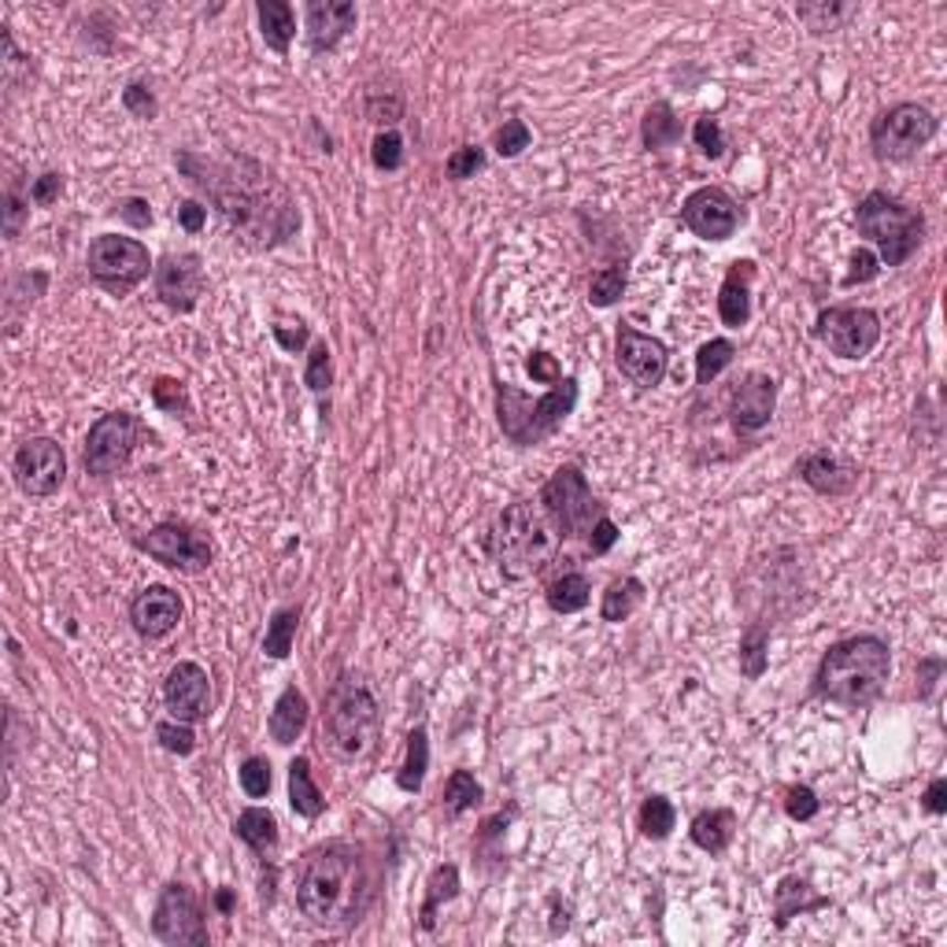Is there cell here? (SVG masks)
<instances>
[{"label": "cell", "instance_id": "1", "mask_svg": "<svg viewBox=\"0 0 947 947\" xmlns=\"http://www.w3.org/2000/svg\"><path fill=\"white\" fill-rule=\"evenodd\" d=\"M179 166L190 174L196 190L207 193V201L218 207V215L234 226L248 248H275L289 241L300 230V212L293 196L263 163L237 155V160H204V155L182 152Z\"/></svg>", "mask_w": 947, "mask_h": 947}, {"label": "cell", "instance_id": "2", "mask_svg": "<svg viewBox=\"0 0 947 947\" xmlns=\"http://www.w3.org/2000/svg\"><path fill=\"white\" fill-rule=\"evenodd\" d=\"M367 900L370 881L359 848L345 844V840H330V844L308 851L297 878V907L315 929H352L367 911Z\"/></svg>", "mask_w": 947, "mask_h": 947}, {"label": "cell", "instance_id": "3", "mask_svg": "<svg viewBox=\"0 0 947 947\" xmlns=\"http://www.w3.org/2000/svg\"><path fill=\"white\" fill-rule=\"evenodd\" d=\"M889 678H892L889 644L873 637V633H859V637L837 641L821 655L815 674V692L829 703L862 711V707L881 700Z\"/></svg>", "mask_w": 947, "mask_h": 947}, {"label": "cell", "instance_id": "4", "mask_svg": "<svg viewBox=\"0 0 947 947\" xmlns=\"http://www.w3.org/2000/svg\"><path fill=\"white\" fill-rule=\"evenodd\" d=\"M381 736V707L370 685L352 674H341L326 692L322 711V747L345 766L367 763Z\"/></svg>", "mask_w": 947, "mask_h": 947}, {"label": "cell", "instance_id": "5", "mask_svg": "<svg viewBox=\"0 0 947 947\" xmlns=\"http://www.w3.org/2000/svg\"><path fill=\"white\" fill-rule=\"evenodd\" d=\"M559 540H563V534H559L548 512L540 507V499L537 504L534 499H518V504H512L496 518L493 559L507 581H526L537 578L556 559Z\"/></svg>", "mask_w": 947, "mask_h": 947}, {"label": "cell", "instance_id": "6", "mask_svg": "<svg viewBox=\"0 0 947 947\" xmlns=\"http://www.w3.org/2000/svg\"><path fill=\"white\" fill-rule=\"evenodd\" d=\"M578 408V381L563 378L556 381V389L545 397L529 400L526 392H518L515 385H496V419L499 430L518 449H534V444L548 441L559 426L567 422V415Z\"/></svg>", "mask_w": 947, "mask_h": 947}, {"label": "cell", "instance_id": "7", "mask_svg": "<svg viewBox=\"0 0 947 947\" xmlns=\"http://www.w3.org/2000/svg\"><path fill=\"white\" fill-rule=\"evenodd\" d=\"M859 234L878 245L884 267H903L925 241V218L892 193L873 190L859 201Z\"/></svg>", "mask_w": 947, "mask_h": 947}, {"label": "cell", "instance_id": "8", "mask_svg": "<svg viewBox=\"0 0 947 947\" xmlns=\"http://www.w3.org/2000/svg\"><path fill=\"white\" fill-rule=\"evenodd\" d=\"M933 138H936V116L925 108V104H914V100L881 111L870 127L873 155L884 163L914 160V155H918Z\"/></svg>", "mask_w": 947, "mask_h": 947}, {"label": "cell", "instance_id": "9", "mask_svg": "<svg viewBox=\"0 0 947 947\" xmlns=\"http://www.w3.org/2000/svg\"><path fill=\"white\" fill-rule=\"evenodd\" d=\"M540 507H545L548 518L556 523V529L563 537L589 534V529L596 526V518H603L600 499L592 496L585 474H581L578 466H559V471L548 477V485L540 488Z\"/></svg>", "mask_w": 947, "mask_h": 947}, {"label": "cell", "instance_id": "10", "mask_svg": "<svg viewBox=\"0 0 947 947\" xmlns=\"http://www.w3.org/2000/svg\"><path fill=\"white\" fill-rule=\"evenodd\" d=\"M149 248L133 237H119V234H100L97 241L89 245V275L93 282L104 286L108 293H130L133 286L149 278Z\"/></svg>", "mask_w": 947, "mask_h": 947}, {"label": "cell", "instance_id": "11", "mask_svg": "<svg viewBox=\"0 0 947 947\" xmlns=\"http://www.w3.org/2000/svg\"><path fill=\"white\" fill-rule=\"evenodd\" d=\"M141 433H144V426L138 415H130V411L100 415V419L89 426V437H86V471L93 477L119 474L122 466L130 463Z\"/></svg>", "mask_w": 947, "mask_h": 947}, {"label": "cell", "instance_id": "12", "mask_svg": "<svg viewBox=\"0 0 947 947\" xmlns=\"http://www.w3.org/2000/svg\"><path fill=\"white\" fill-rule=\"evenodd\" d=\"M815 337L840 359H867L881 341V315L870 308H826L815 319Z\"/></svg>", "mask_w": 947, "mask_h": 947}, {"label": "cell", "instance_id": "13", "mask_svg": "<svg viewBox=\"0 0 947 947\" xmlns=\"http://www.w3.org/2000/svg\"><path fill=\"white\" fill-rule=\"evenodd\" d=\"M138 548L149 551L155 563L182 570V574H204L215 556L212 537L190 523H160L155 529H149V537L138 540Z\"/></svg>", "mask_w": 947, "mask_h": 947}, {"label": "cell", "instance_id": "14", "mask_svg": "<svg viewBox=\"0 0 947 947\" xmlns=\"http://www.w3.org/2000/svg\"><path fill=\"white\" fill-rule=\"evenodd\" d=\"M152 933L160 936L163 944H174V947L207 944L204 911H201V903H196L193 889H185V884H166L152 914Z\"/></svg>", "mask_w": 947, "mask_h": 947}, {"label": "cell", "instance_id": "15", "mask_svg": "<svg viewBox=\"0 0 947 947\" xmlns=\"http://www.w3.org/2000/svg\"><path fill=\"white\" fill-rule=\"evenodd\" d=\"M12 471H15L19 488H23L26 496L45 499L64 485L67 455H64V449H60V441H52V437H30V441L19 444Z\"/></svg>", "mask_w": 947, "mask_h": 947}, {"label": "cell", "instance_id": "16", "mask_svg": "<svg viewBox=\"0 0 947 947\" xmlns=\"http://www.w3.org/2000/svg\"><path fill=\"white\" fill-rule=\"evenodd\" d=\"M615 363L633 385H641V389H655V385L666 378L670 352H666L659 337H648V333L633 330L629 322H622L618 341H615Z\"/></svg>", "mask_w": 947, "mask_h": 947}, {"label": "cell", "instance_id": "17", "mask_svg": "<svg viewBox=\"0 0 947 947\" xmlns=\"http://www.w3.org/2000/svg\"><path fill=\"white\" fill-rule=\"evenodd\" d=\"M681 218L696 237H703V241H730L736 234V226H741V207H736V201L725 190L703 185V190H696L689 201L681 204Z\"/></svg>", "mask_w": 947, "mask_h": 947}, {"label": "cell", "instance_id": "18", "mask_svg": "<svg viewBox=\"0 0 947 947\" xmlns=\"http://www.w3.org/2000/svg\"><path fill=\"white\" fill-rule=\"evenodd\" d=\"M163 703L171 718L179 722H204L212 714V678L201 663H179L171 666L163 681Z\"/></svg>", "mask_w": 947, "mask_h": 947}, {"label": "cell", "instance_id": "19", "mask_svg": "<svg viewBox=\"0 0 947 947\" xmlns=\"http://www.w3.org/2000/svg\"><path fill=\"white\" fill-rule=\"evenodd\" d=\"M204 293V267L201 256L193 252H179V256H163L160 267H155V297L163 300L166 308L174 311H193L196 300Z\"/></svg>", "mask_w": 947, "mask_h": 947}, {"label": "cell", "instance_id": "20", "mask_svg": "<svg viewBox=\"0 0 947 947\" xmlns=\"http://www.w3.org/2000/svg\"><path fill=\"white\" fill-rule=\"evenodd\" d=\"M777 408V381L770 374H747L736 381L733 400H730V419L736 433H758L766 430Z\"/></svg>", "mask_w": 947, "mask_h": 947}, {"label": "cell", "instance_id": "21", "mask_svg": "<svg viewBox=\"0 0 947 947\" xmlns=\"http://www.w3.org/2000/svg\"><path fill=\"white\" fill-rule=\"evenodd\" d=\"M130 622H133V629H138L144 641H160V637H166V633H174V629H179V622H182L179 592L166 589V585L141 589L138 596H133V603H130Z\"/></svg>", "mask_w": 947, "mask_h": 947}, {"label": "cell", "instance_id": "22", "mask_svg": "<svg viewBox=\"0 0 947 947\" xmlns=\"http://www.w3.org/2000/svg\"><path fill=\"white\" fill-rule=\"evenodd\" d=\"M356 4L352 0H311L308 4V45L311 52H330L337 41L356 30Z\"/></svg>", "mask_w": 947, "mask_h": 947}, {"label": "cell", "instance_id": "23", "mask_svg": "<svg viewBox=\"0 0 947 947\" xmlns=\"http://www.w3.org/2000/svg\"><path fill=\"white\" fill-rule=\"evenodd\" d=\"M796 474L821 496H844L859 485L855 466L844 463L840 455H832L829 449H818V452L804 455V460L796 463Z\"/></svg>", "mask_w": 947, "mask_h": 947}, {"label": "cell", "instance_id": "24", "mask_svg": "<svg viewBox=\"0 0 947 947\" xmlns=\"http://www.w3.org/2000/svg\"><path fill=\"white\" fill-rule=\"evenodd\" d=\"M752 278H755L752 259H736L730 275H725L722 293H718V315H722L725 326L741 330L752 319Z\"/></svg>", "mask_w": 947, "mask_h": 947}, {"label": "cell", "instance_id": "25", "mask_svg": "<svg viewBox=\"0 0 947 947\" xmlns=\"http://www.w3.org/2000/svg\"><path fill=\"white\" fill-rule=\"evenodd\" d=\"M267 730L270 736H275V744H297V736L308 730V696L297 689V685H289V689L278 696L275 711H270L267 718Z\"/></svg>", "mask_w": 947, "mask_h": 947}, {"label": "cell", "instance_id": "26", "mask_svg": "<svg viewBox=\"0 0 947 947\" xmlns=\"http://www.w3.org/2000/svg\"><path fill=\"white\" fill-rule=\"evenodd\" d=\"M256 15H259V34H263L267 49H275L278 56H286L289 45H293V34H297L293 8H289L286 0H259Z\"/></svg>", "mask_w": 947, "mask_h": 947}, {"label": "cell", "instance_id": "27", "mask_svg": "<svg viewBox=\"0 0 947 947\" xmlns=\"http://www.w3.org/2000/svg\"><path fill=\"white\" fill-rule=\"evenodd\" d=\"M692 844L703 848L707 855H722L725 848L733 844V832H736V815L725 807H714V810H703L696 815L692 821Z\"/></svg>", "mask_w": 947, "mask_h": 947}, {"label": "cell", "instance_id": "28", "mask_svg": "<svg viewBox=\"0 0 947 947\" xmlns=\"http://www.w3.org/2000/svg\"><path fill=\"white\" fill-rule=\"evenodd\" d=\"M234 832H237V840H245V844L256 851V855H267V851H275L278 844V821L267 807L241 810L234 821Z\"/></svg>", "mask_w": 947, "mask_h": 947}, {"label": "cell", "instance_id": "29", "mask_svg": "<svg viewBox=\"0 0 947 947\" xmlns=\"http://www.w3.org/2000/svg\"><path fill=\"white\" fill-rule=\"evenodd\" d=\"M289 807L300 818H319L326 810V799H322L315 777H311L308 758H293V766H289Z\"/></svg>", "mask_w": 947, "mask_h": 947}, {"label": "cell", "instance_id": "30", "mask_svg": "<svg viewBox=\"0 0 947 947\" xmlns=\"http://www.w3.org/2000/svg\"><path fill=\"white\" fill-rule=\"evenodd\" d=\"M548 607L556 611V615H578V611H585L589 607V600H592V585H589V578L585 574H563V578H556L548 585Z\"/></svg>", "mask_w": 947, "mask_h": 947}, {"label": "cell", "instance_id": "31", "mask_svg": "<svg viewBox=\"0 0 947 947\" xmlns=\"http://www.w3.org/2000/svg\"><path fill=\"white\" fill-rule=\"evenodd\" d=\"M821 907H829V900L826 896H815V892H810V884L807 881H799V878H785L782 881V889H777V925H785L796 918V914H807V911H821Z\"/></svg>", "mask_w": 947, "mask_h": 947}, {"label": "cell", "instance_id": "32", "mask_svg": "<svg viewBox=\"0 0 947 947\" xmlns=\"http://www.w3.org/2000/svg\"><path fill=\"white\" fill-rule=\"evenodd\" d=\"M426 770H430V733H426V725H419V730L408 733V755H403L397 785L403 793H419L426 782Z\"/></svg>", "mask_w": 947, "mask_h": 947}, {"label": "cell", "instance_id": "33", "mask_svg": "<svg viewBox=\"0 0 947 947\" xmlns=\"http://www.w3.org/2000/svg\"><path fill=\"white\" fill-rule=\"evenodd\" d=\"M641 138L652 152H663V149H670V144L681 141V119L674 116L670 104H652L648 116H644Z\"/></svg>", "mask_w": 947, "mask_h": 947}, {"label": "cell", "instance_id": "34", "mask_svg": "<svg viewBox=\"0 0 947 947\" xmlns=\"http://www.w3.org/2000/svg\"><path fill=\"white\" fill-rule=\"evenodd\" d=\"M641 600H644V581L641 578H618V581H611L607 592H603L600 615H603V622H626L633 611L641 607Z\"/></svg>", "mask_w": 947, "mask_h": 947}, {"label": "cell", "instance_id": "35", "mask_svg": "<svg viewBox=\"0 0 947 947\" xmlns=\"http://www.w3.org/2000/svg\"><path fill=\"white\" fill-rule=\"evenodd\" d=\"M460 896V870L455 867H437L430 884H426V903H422V929L430 933L437 925V911H441V903H449Z\"/></svg>", "mask_w": 947, "mask_h": 947}, {"label": "cell", "instance_id": "36", "mask_svg": "<svg viewBox=\"0 0 947 947\" xmlns=\"http://www.w3.org/2000/svg\"><path fill=\"white\" fill-rule=\"evenodd\" d=\"M766 648H770V626L752 622L741 637V670H744L747 681H758L766 674V663H770Z\"/></svg>", "mask_w": 947, "mask_h": 947}, {"label": "cell", "instance_id": "37", "mask_svg": "<svg viewBox=\"0 0 947 947\" xmlns=\"http://www.w3.org/2000/svg\"><path fill=\"white\" fill-rule=\"evenodd\" d=\"M637 826L648 840H666L678 826V810L666 796H648L641 804V815H637Z\"/></svg>", "mask_w": 947, "mask_h": 947}, {"label": "cell", "instance_id": "38", "mask_svg": "<svg viewBox=\"0 0 947 947\" xmlns=\"http://www.w3.org/2000/svg\"><path fill=\"white\" fill-rule=\"evenodd\" d=\"M297 626H300V607L275 611V618H270V626H267V637H263V655H270V659H286V655L293 652Z\"/></svg>", "mask_w": 947, "mask_h": 947}, {"label": "cell", "instance_id": "39", "mask_svg": "<svg viewBox=\"0 0 947 947\" xmlns=\"http://www.w3.org/2000/svg\"><path fill=\"white\" fill-rule=\"evenodd\" d=\"M626 263H611L592 275L589 282V304L592 308H615L622 293H626Z\"/></svg>", "mask_w": 947, "mask_h": 947}, {"label": "cell", "instance_id": "40", "mask_svg": "<svg viewBox=\"0 0 947 947\" xmlns=\"http://www.w3.org/2000/svg\"><path fill=\"white\" fill-rule=\"evenodd\" d=\"M733 356H736V345L730 337H714V341H707V345L696 352V381L700 385H711L718 374H722L725 367H730L733 363Z\"/></svg>", "mask_w": 947, "mask_h": 947}, {"label": "cell", "instance_id": "41", "mask_svg": "<svg viewBox=\"0 0 947 947\" xmlns=\"http://www.w3.org/2000/svg\"><path fill=\"white\" fill-rule=\"evenodd\" d=\"M485 799V788L474 782L471 770H455V774L444 782V807L452 815H463V810H474Z\"/></svg>", "mask_w": 947, "mask_h": 947}, {"label": "cell", "instance_id": "42", "mask_svg": "<svg viewBox=\"0 0 947 947\" xmlns=\"http://www.w3.org/2000/svg\"><path fill=\"white\" fill-rule=\"evenodd\" d=\"M796 15L804 19L807 30H815V34H829V30L844 26L848 19L855 15V8L851 4H799Z\"/></svg>", "mask_w": 947, "mask_h": 947}, {"label": "cell", "instance_id": "43", "mask_svg": "<svg viewBox=\"0 0 947 947\" xmlns=\"http://www.w3.org/2000/svg\"><path fill=\"white\" fill-rule=\"evenodd\" d=\"M237 777H241V788H245L248 799H263L270 793V785H275V774H270V763L263 755L245 758L241 770H237Z\"/></svg>", "mask_w": 947, "mask_h": 947}, {"label": "cell", "instance_id": "44", "mask_svg": "<svg viewBox=\"0 0 947 947\" xmlns=\"http://www.w3.org/2000/svg\"><path fill=\"white\" fill-rule=\"evenodd\" d=\"M155 736H160V744H163L171 755H193V752H196V733H193V725H190V722H179V718H171V722L155 725Z\"/></svg>", "mask_w": 947, "mask_h": 947}, {"label": "cell", "instance_id": "45", "mask_svg": "<svg viewBox=\"0 0 947 947\" xmlns=\"http://www.w3.org/2000/svg\"><path fill=\"white\" fill-rule=\"evenodd\" d=\"M304 381L311 392H319V397H326L330 392V381H333V363H330V348L326 341H319L315 348H311L308 356V370H304Z\"/></svg>", "mask_w": 947, "mask_h": 947}, {"label": "cell", "instance_id": "46", "mask_svg": "<svg viewBox=\"0 0 947 947\" xmlns=\"http://www.w3.org/2000/svg\"><path fill=\"white\" fill-rule=\"evenodd\" d=\"M26 215H30V193L23 196L15 182H8V190H4V234H8V241H15V237L23 234Z\"/></svg>", "mask_w": 947, "mask_h": 947}, {"label": "cell", "instance_id": "47", "mask_svg": "<svg viewBox=\"0 0 947 947\" xmlns=\"http://www.w3.org/2000/svg\"><path fill=\"white\" fill-rule=\"evenodd\" d=\"M485 166V152L477 149V144H463V149H455L449 155V163H444V174H449L452 182H466L474 179L477 171Z\"/></svg>", "mask_w": 947, "mask_h": 947}, {"label": "cell", "instance_id": "48", "mask_svg": "<svg viewBox=\"0 0 947 947\" xmlns=\"http://www.w3.org/2000/svg\"><path fill=\"white\" fill-rule=\"evenodd\" d=\"M370 160L378 171H400L403 163V141L397 130H385L374 138V149H370Z\"/></svg>", "mask_w": 947, "mask_h": 947}, {"label": "cell", "instance_id": "49", "mask_svg": "<svg viewBox=\"0 0 947 947\" xmlns=\"http://www.w3.org/2000/svg\"><path fill=\"white\" fill-rule=\"evenodd\" d=\"M493 144H496V152L504 155V160H515L518 152L529 149V127L523 119H507L504 127L496 130Z\"/></svg>", "mask_w": 947, "mask_h": 947}, {"label": "cell", "instance_id": "50", "mask_svg": "<svg viewBox=\"0 0 947 947\" xmlns=\"http://www.w3.org/2000/svg\"><path fill=\"white\" fill-rule=\"evenodd\" d=\"M692 138H696V149H700L707 160H718V155L725 152V133H722V127H718V119H711V116L696 119Z\"/></svg>", "mask_w": 947, "mask_h": 947}, {"label": "cell", "instance_id": "51", "mask_svg": "<svg viewBox=\"0 0 947 947\" xmlns=\"http://www.w3.org/2000/svg\"><path fill=\"white\" fill-rule=\"evenodd\" d=\"M785 810H788V818H793V821H810L818 815V796L810 793L807 785L788 788V793H785Z\"/></svg>", "mask_w": 947, "mask_h": 947}, {"label": "cell", "instance_id": "52", "mask_svg": "<svg viewBox=\"0 0 947 947\" xmlns=\"http://www.w3.org/2000/svg\"><path fill=\"white\" fill-rule=\"evenodd\" d=\"M152 397H155V403H160L163 411H171V415L185 411V389H182V381L160 378V381H155V389H152Z\"/></svg>", "mask_w": 947, "mask_h": 947}, {"label": "cell", "instance_id": "53", "mask_svg": "<svg viewBox=\"0 0 947 947\" xmlns=\"http://www.w3.org/2000/svg\"><path fill=\"white\" fill-rule=\"evenodd\" d=\"M881 270V259L870 252V248H859L855 256H851V270H848V286H859V282H873Z\"/></svg>", "mask_w": 947, "mask_h": 947}, {"label": "cell", "instance_id": "54", "mask_svg": "<svg viewBox=\"0 0 947 947\" xmlns=\"http://www.w3.org/2000/svg\"><path fill=\"white\" fill-rule=\"evenodd\" d=\"M60 193H64V179H60V174H41V179H34V185H30V201L37 207H52L60 201Z\"/></svg>", "mask_w": 947, "mask_h": 947}, {"label": "cell", "instance_id": "55", "mask_svg": "<svg viewBox=\"0 0 947 947\" xmlns=\"http://www.w3.org/2000/svg\"><path fill=\"white\" fill-rule=\"evenodd\" d=\"M615 540H618V526L611 523L607 515L596 518V526L589 529V548H592V556H607V551L615 548Z\"/></svg>", "mask_w": 947, "mask_h": 947}, {"label": "cell", "instance_id": "56", "mask_svg": "<svg viewBox=\"0 0 947 947\" xmlns=\"http://www.w3.org/2000/svg\"><path fill=\"white\" fill-rule=\"evenodd\" d=\"M526 370L534 374V381H540V385L563 381V370H559L556 356H548V352H534V356H529V363H526Z\"/></svg>", "mask_w": 947, "mask_h": 947}, {"label": "cell", "instance_id": "57", "mask_svg": "<svg viewBox=\"0 0 947 947\" xmlns=\"http://www.w3.org/2000/svg\"><path fill=\"white\" fill-rule=\"evenodd\" d=\"M122 104H127V108H130L138 119H152V116H155V97L141 86V82L127 86V93H122Z\"/></svg>", "mask_w": 947, "mask_h": 947}, {"label": "cell", "instance_id": "58", "mask_svg": "<svg viewBox=\"0 0 947 947\" xmlns=\"http://www.w3.org/2000/svg\"><path fill=\"white\" fill-rule=\"evenodd\" d=\"M275 341L282 345L286 352H300L308 345V326L304 322H278L275 326Z\"/></svg>", "mask_w": 947, "mask_h": 947}, {"label": "cell", "instance_id": "59", "mask_svg": "<svg viewBox=\"0 0 947 947\" xmlns=\"http://www.w3.org/2000/svg\"><path fill=\"white\" fill-rule=\"evenodd\" d=\"M116 212H119V218H127L130 226H138V230L152 226V207H149V201H141V196H130V201H122Z\"/></svg>", "mask_w": 947, "mask_h": 947}, {"label": "cell", "instance_id": "60", "mask_svg": "<svg viewBox=\"0 0 947 947\" xmlns=\"http://www.w3.org/2000/svg\"><path fill=\"white\" fill-rule=\"evenodd\" d=\"M179 223H182V230H185V234H201V230H204V223H207V207H204V204H196V201L179 204Z\"/></svg>", "mask_w": 947, "mask_h": 947}, {"label": "cell", "instance_id": "61", "mask_svg": "<svg viewBox=\"0 0 947 947\" xmlns=\"http://www.w3.org/2000/svg\"><path fill=\"white\" fill-rule=\"evenodd\" d=\"M947 782L944 777H936V782L929 785V793H925V810H929V815H944L947 810Z\"/></svg>", "mask_w": 947, "mask_h": 947}, {"label": "cell", "instance_id": "62", "mask_svg": "<svg viewBox=\"0 0 947 947\" xmlns=\"http://www.w3.org/2000/svg\"><path fill=\"white\" fill-rule=\"evenodd\" d=\"M215 907L223 911V914H230V911H234V892H230V889H218V892H215Z\"/></svg>", "mask_w": 947, "mask_h": 947}]
</instances>
